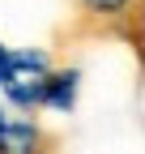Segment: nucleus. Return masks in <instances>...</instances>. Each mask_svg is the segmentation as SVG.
<instances>
[{"instance_id":"39448f33","label":"nucleus","mask_w":145,"mask_h":154,"mask_svg":"<svg viewBox=\"0 0 145 154\" xmlns=\"http://www.w3.org/2000/svg\"><path fill=\"white\" fill-rule=\"evenodd\" d=\"M4 77H9V47L0 43V90H4Z\"/></svg>"},{"instance_id":"7ed1b4c3","label":"nucleus","mask_w":145,"mask_h":154,"mask_svg":"<svg viewBox=\"0 0 145 154\" xmlns=\"http://www.w3.org/2000/svg\"><path fill=\"white\" fill-rule=\"evenodd\" d=\"M77 86H81V73H77V69H51L47 90H43V107H51V111H72V107H77Z\"/></svg>"},{"instance_id":"f03ea898","label":"nucleus","mask_w":145,"mask_h":154,"mask_svg":"<svg viewBox=\"0 0 145 154\" xmlns=\"http://www.w3.org/2000/svg\"><path fill=\"white\" fill-rule=\"evenodd\" d=\"M81 13L115 34H132V26L145 22V0H81Z\"/></svg>"},{"instance_id":"20e7f679","label":"nucleus","mask_w":145,"mask_h":154,"mask_svg":"<svg viewBox=\"0 0 145 154\" xmlns=\"http://www.w3.org/2000/svg\"><path fill=\"white\" fill-rule=\"evenodd\" d=\"M43 150V133L34 120H9L0 128V154H39Z\"/></svg>"},{"instance_id":"423d86ee","label":"nucleus","mask_w":145,"mask_h":154,"mask_svg":"<svg viewBox=\"0 0 145 154\" xmlns=\"http://www.w3.org/2000/svg\"><path fill=\"white\" fill-rule=\"evenodd\" d=\"M4 124H9V116H4V111H0V128H4Z\"/></svg>"},{"instance_id":"f257e3e1","label":"nucleus","mask_w":145,"mask_h":154,"mask_svg":"<svg viewBox=\"0 0 145 154\" xmlns=\"http://www.w3.org/2000/svg\"><path fill=\"white\" fill-rule=\"evenodd\" d=\"M51 77V56L43 47H22L9 51V77H4V94L17 111H34L43 107V90Z\"/></svg>"}]
</instances>
